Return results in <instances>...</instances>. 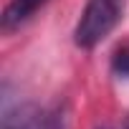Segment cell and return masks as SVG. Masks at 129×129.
Here are the masks:
<instances>
[{
    "mask_svg": "<svg viewBox=\"0 0 129 129\" xmlns=\"http://www.w3.org/2000/svg\"><path fill=\"white\" fill-rule=\"evenodd\" d=\"M111 69H114V74H119V76H129V43L121 46V48L114 53Z\"/></svg>",
    "mask_w": 129,
    "mask_h": 129,
    "instance_id": "cell-4",
    "label": "cell"
},
{
    "mask_svg": "<svg viewBox=\"0 0 129 129\" xmlns=\"http://www.w3.org/2000/svg\"><path fill=\"white\" fill-rule=\"evenodd\" d=\"M3 129H61V121L43 106L23 104L3 116Z\"/></svg>",
    "mask_w": 129,
    "mask_h": 129,
    "instance_id": "cell-2",
    "label": "cell"
},
{
    "mask_svg": "<svg viewBox=\"0 0 129 129\" xmlns=\"http://www.w3.org/2000/svg\"><path fill=\"white\" fill-rule=\"evenodd\" d=\"M126 129H129V116H126Z\"/></svg>",
    "mask_w": 129,
    "mask_h": 129,
    "instance_id": "cell-5",
    "label": "cell"
},
{
    "mask_svg": "<svg viewBox=\"0 0 129 129\" xmlns=\"http://www.w3.org/2000/svg\"><path fill=\"white\" fill-rule=\"evenodd\" d=\"M46 3H48V0H10V3L5 5V10H3V18H0L3 30L10 33V30L20 28L25 20H30V18L36 15V10L43 8Z\"/></svg>",
    "mask_w": 129,
    "mask_h": 129,
    "instance_id": "cell-3",
    "label": "cell"
},
{
    "mask_svg": "<svg viewBox=\"0 0 129 129\" xmlns=\"http://www.w3.org/2000/svg\"><path fill=\"white\" fill-rule=\"evenodd\" d=\"M121 3L124 0H89L74 30L76 46L79 48L99 46L121 20Z\"/></svg>",
    "mask_w": 129,
    "mask_h": 129,
    "instance_id": "cell-1",
    "label": "cell"
}]
</instances>
